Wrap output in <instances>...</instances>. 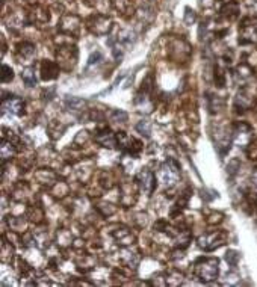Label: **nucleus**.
<instances>
[{
  "instance_id": "obj_12",
  "label": "nucleus",
  "mask_w": 257,
  "mask_h": 287,
  "mask_svg": "<svg viewBox=\"0 0 257 287\" xmlns=\"http://www.w3.org/2000/svg\"><path fill=\"white\" fill-rule=\"evenodd\" d=\"M18 52L23 55V58H31L35 53V45L31 42H23V44H20Z\"/></svg>"
},
{
  "instance_id": "obj_4",
  "label": "nucleus",
  "mask_w": 257,
  "mask_h": 287,
  "mask_svg": "<svg viewBox=\"0 0 257 287\" xmlns=\"http://www.w3.org/2000/svg\"><path fill=\"white\" fill-rule=\"evenodd\" d=\"M116 141H118V148H121L124 153L132 154V156H138L143 150V144L138 139H135L133 136H129L124 132H118L116 133Z\"/></svg>"
},
{
  "instance_id": "obj_13",
  "label": "nucleus",
  "mask_w": 257,
  "mask_h": 287,
  "mask_svg": "<svg viewBox=\"0 0 257 287\" xmlns=\"http://www.w3.org/2000/svg\"><path fill=\"white\" fill-rule=\"evenodd\" d=\"M188 200H189V190H186L184 192V195H183V198H180L179 201H177V204H176V207L173 209V215H177L179 212H182L183 209H184V206H186V203H188Z\"/></svg>"
},
{
  "instance_id": "obj_2",
  "label": "nucleus",
  "mask_w": 257,
  "mask_h": 287,
  "mask_svg": "<svg viewBox=\"0 0 257 287\" xmlns=\"http://www.w3.org/2000/svg\"><path fill=\"white\" fill-rule=\"evenodd\" d=\"M225 239H227L225 231H222V230L212 231V233L203 234L198 239V247L204 251H214V250H217V248H220L221 245L225 244Z\"/></svg>"
},
{
  "instance_id": "obj_1",
  "label": "nucleus",
  "mask_w": 257,
  "mask_h": 287,
  "mask_svg": "<svg viewBox=\"0 0 257 287\" xmlns=\"http://www.w3.org/2000/svg\"><path fill=\"white\" fill-rule=\"evenodd\" d=\"M220 260L215 257H200L194 263V274L204 283H210L218 278Z\"/></svg>"
},
{
  "instance_id": "obj_11",
  "label": "nucleus",
  "mask_w": 257,
  "mask_h": 287,
  "mask_svg": "<svg viewBox=\"0 0 257 287\" xmlns=\"http://www.w3.org/2000/svg\"><path fill=\"white\" fill-rule=\"evenodd\" d=\"M21 79L28 86H35L37 85V79H35V73H34V68H26L25 71L21 73Z\"/></svg>"
},
{
  "instance_id": "obj_5",
  "label": "nucleus",
  "mask_w": 257,
  "mask_h": 287,
  "mask_svg": "<svg viewBox=\"0 0 257 287\" xmlns=\"http://www.w3.org/2000/svg\"><path fill=\"white\" fill-rule=\"evenodd\" d=\"M239 41L242 44H247V42H256L257 41V21L256 20H245L241 28H239Z\"/></svg>"
},
{
  "instance_id": "obj_15",
  "label": "nucleus",
  "mask_w": 257,
  "mask_h": 287,
  "mask_svg": "<svg viewBox=\"0 0 257 287\" xmlns=\"http://www.w3.org/2000/svg\"><path fill=\"white\" fill-rule=\"evenodd\" d=\"M139 132H141L143 135H144V132H146V136H150V127H148V123L146 124V127H144V121H141L138 124V127H136Z\"/></svg>"
},
{
  "instance_id": "obj_7",
  "label": "nucleus",
  "mask_w": 257,
  "mask_h": 287,
  "mask_svg": "<svg viewBox=\"0 0 257 287\" xmlns=\"http://www.w3.org/2000/svg\"><path fill=\"white\" fill-rule=\"evenodd\" d=\"M136 181L138 184L141 186V189L144 190V192H147V195H151L154 192V189H156V176L148 171V170H143L141 173H139L136 176Z\"/></svg>"
},
{
  "instance_id": "obj_8",
  "label": "nucleus",
  "mask_w": 257,
  "mask_h": 287,
  "mask_svg": "<svg viewBox=\"0 0 257 287\" xmlns=\"http://www.w3.org/2000/svg\"><path fill=\"white\" fill-rule=\"evenodd\" d=\"M2 112L3 113H12V115H21L25 112V102L21 99L11 95V97H3L2 99Z\"/></svg>"
},
{
  "instance_id": "obj_10",
  "label": "nucleus",
  "mask_w": 257,
  "mask_h": 287,
  "mask_svg": "<svg viewBox=\"0 0 257 287\" xmlns=\"http://www.w3.org/2000/svg\"><path fill=\"white\" fill-rule=\"evenodd\" d=\"M15 153H17V148L11 142V139L3 138L2 139V163H5L8 159H11Z\"/></svg>"
},
{
  "instance_id": "obj_6",
  "label": "nucleus",
  "mask_w": 257,
  "mask_h": 287,
  "mask_svg": "<svg viewBox=\"0 0 257 287\" xmlns=\"http://www.w3.org/2000/svg\"><path fill=\"white\" fill-rule=\"evenodd\" d=\"M96 142H99L102 147L106 148H115V145H118V141H116V135L109 129V127H100L94 133Z\"/></svg>"
},
{
  "instance_id": "obj_3",
  "label": "nucleus",
  "mask_w": 257,
  "mask_h": 287,
  "mask_svg": "<svg viewBox=\"0 0 257 287\" xmlns=\"http://www.w3.org/2000/svg\"><path fill=\"white\" fill-rule=\"evenodd\" d=\"M180 177L179 173V165L174 160H167L160 166V171H159V180L165 184V186H174L177 183Z\"/></svg>"
},
{
  "instance_id": "obj_9",
  "label": "nucleus",
  "mask_w": 257,
  "mask_h": 287,
  "mask_svg": "<svg viewBox=\"0 0 257 287\" xmlns=\"http://www.w3.org/2000/svg\"><path fill=\"white\" fill-rule=\"evenodd\" d=\"M59 76V65L52 61H44L41 64V77L42 80H53Z\"/></svg>"
},
{
  "instance_id": "obj_16",
  "label": "nucleus",
  "mask_w": 257,
  "mask_h": 287,
  "mask_svg": "<svg viewBox=\"0 0 257 287\" xmlns=\"http://www.w3.org/2000/svg\"><path fill=\"white\" fill-rule=\"evenodd\" d=\"M251 180L254 181V184L257 186V168L254 170V173H253V176H251Z\"/></svg>"
},
{
  "instance_id": "obj_14",
  "label": "nucleus",
  "mask_w": 257,
  "mask_h": 287,
  "mask_svg": "<svg viewBox=\"0 0 257 287\" xmlns=\"http://www.w3.org/2000/svg\"><path fill=\"white\" fill-rule=\"evenodd\" d=\"M14 79V71L11 67L8 65H2V82L3 83H8Z\"/></svg>"
}]
</instances>
